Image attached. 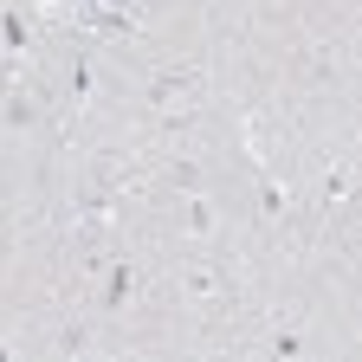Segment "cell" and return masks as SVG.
<instances>
[{
	"label": "cell",
	"mask_w": 362,
	"mask_h": 362,
	"mask_svg": "<svg viewBox=\"0 0 362 362\" xmlns=\"http://www.w3.org/2000/svg\"><path fill=\"white\" fill-rule=\"evenodd\" d=\"M71 13H78V26L90 39H129L136 33V13L117 7V0H71Z\"/></svg>",
	"instance_id": "obj_1"
},
{
	"label": "cell",
	"mask_w": 362,
	"mask_h": 362,
	"mask_svg": "<svg viewBox=\"0 0 362 362\" xmlns=\"http://www.w3.org/2000/svg\"><path fill=\"white\" fill-rule=\"evenodd\" d=\"M143 98L156 104V110H175L181 98H194V65H162L156 78H149V90Z\"/></svg>",
	"instance_id": "obj_2"
},
{
	"label": "cell",
	"mask_w": 362,
	"mask_h": 362,
	"mask_svg": "<svg viewBox=\"0 0 362 362\" xmlns=\"http://www.w3.org/2000/svg\"><path fill=\"white\" fill-rule=\"evenodd\" d=\"M181 291L194 304H214V298H226V272L220 265H181Z\"/></svg>",
	"instance_id": "obj_3"
},
{
	"label": "cell",
	"mask_w": 362,
	"mask_h": 362,
	"mask_svg": "<svg viewBox=\"0 0 362 362\" xmlns=\"http://www.w3.org/2000/svg\"><path fill=\"white\" fill-rule=\"evenodd\" d=\"M214 226H220V207L194 188V194H188V233H194V240H214Z\"/></svg>",
	"instance_id": "obj_4"
},
{
	"label": "cell",
	"mask_w": 362,
	"mask_h": 362,
	"mask_svg": "<svg viewBox=\"0 0 362 362\" xmlns=\"http://www.w3.org/2000/svg\"><path fill=\"white\" fill-rule=\"evenodd\" d=\"M0 39H7V52H26L33 26H26V13H20V7H13V13H0Z\"/></svg>",
	"instance_id": "obj_5"
},
{
	"label": "cell",
	"mask_w": 362,
	"mask_h": 362,
	"mask_svg": "<svg viewBox=\"0 0 362 362\" xmlns=\"http://www.w3.org/2000/svg\"><path fill=\"white\" fill-rule=\"evenodd\" d=\"M129 291H136V272H129V265H117V272H110V285H104V304H110V310H123V304H129Z\"/></svg>",
	"instance_id": "obj_6"
},
{
	"label": "cell",
	"mask_w": 362,
	"mask_h": 362,
	"mask_svg": "<svg viewBox=\"0 0 362 362\" xmlns=\"http://www.w3.org/2000/svg\"><path fill=\"white\" fill-rule=\"evenodd\" d=\"M7 123L20 129V123H39V98H33V90H13V98H7Z\"/></svg>",
	"instance_id": "obj_7"
},
{
	"label": "cell",
	"mask_w": 362,
	"mask_h": 362,
	"mask_svg": "<svg viewBox=\"0 0 362 362\" xmlns=\"http://www.w3.org/2000/svg\"><path fill=\"white\" fill-rule=\"evenodd\" d=\"M259 207H265V220H285V188H279V181H259Z\"/></svg>",
	"instance_id": "obj_8"
},
{
	"label": "cell",
	"mask_w": 362,
	"mask_h": 362,
	"mask_svg": "<svg viewBox=\"0 0 362 362\" xmlns=\"http://www.w3.org/2000/svg\"><path fill=\"white\" fill-rule=\"evenodd\" d=\"M168 181H175L181 194H194V188H207V181H201V162H175V168H168Z\"/></svg>",
	"instance_id": "obj_9"
},
{
	"label": "cell",
	"mask_w": 362,
	"mask_h": 362,
	"mask_svg": "<svg viewBox=\"0 0 362 362\" xmlns=\"http://www.w3.org/2000/svg\"><path fill=\"white\" fill-rule=\"evenodd\" d=\"M337 194H349V162H343V168H330V175H324V201H337Z\"/></svg>",
	"instance_id": "obj_10"
},
{
	"label": "cell",
	"mask_w": 362,
	"mask_h": 362,
	"mask_svg": "<svg viewBox=\"0 0 362 362\" xmlns=\"http://www.w3.org/2000/svg\"><path fill=\"white\" fill-rule=\"evenodd\" d=\"M39 7H59V0H39Z\"/></svg>",
	"instance_id": "obj_11"
}]
</instances>
